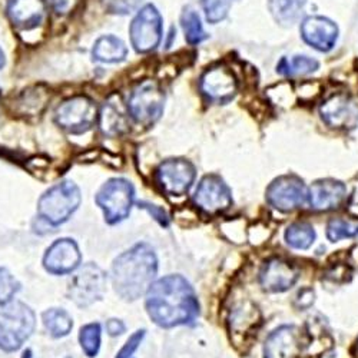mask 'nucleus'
Here are the masks:
<instances>
[{"instance_id": "obj_1", "label": "nucleus", "mask_w": 358, "mask_h": 358, "mask_svg": "<svg viewBox=\"0 0 358 358\" xmlns=\"http://www.w3.org/2000/svg\"><path fill=\"white\" fill-rule=\"evenodd\" d=\"M146 311L155 324L171 328L195 321L199 304L194 288L184 277L168 275L149 287Z\"/></svg>"}, {"instance_id": "obj_2", "label": "nucleus", "mask_w": 358, "mask_h": 358, "mask_svg": "<svg viewBox=\"0 0 358 358\" xmlns=\"http://www.w3.org/2000/svg\"><path fill=\"white\" fill-rule=\"evenodd\" d=\"M157 271L158 259L154 250L146 244H138L115 259L112 284L125 301H135L154 284Z\"/></svg>"}, {"instance_id": "obj_3", "label": "nucleus", "mask_w": 358, "mask_h": 358, "mask_svg": "<svg viewBox=\"0 0 358 358\" xmlns=\"http://www.w3.org/2000/svg\"><path fill=\"white\" fill-rule=\"evenodd\" d=\"M35 314L23 303L0 304V348L15 351L32 336Z\"/></svg>"}, {"instance_id": "obj_4", "label": "nucleus", "mask_w": 358, "mask_h": 358, "mask_svg": "<svg viewBox=\"0 0 358 358\" xmlns=\"http://www.w3.org/2000/svg\"><path fill=\"white\" fill-rule=\"evenodd\" d=\"M80 189L73 181H64L46 191L38 203L42 220L50 225L66 222L80 205Z\"/></svg>"}, {"instance_id": "obj_5", "label": "nucleus", "mask_w": 358, "mask_h": 358, "mask_svg": "<svg viewBox=\"0 0 358 358\" xmlns=\"http://www.w3.org/2000/svg\"><path fill=\"white\" fill-rule=\"evenodd\" d=\"M135 191L129 181L113 178L99 189L96 203L105 214L108 224H117L128 218L134 205Z\"/></svg>"}, {"instance_id": "obj_6", "label": "nucleus", "mask_w": 358, "mask_h": 358, "mask_svg": "<svg viewBox=\"0 0 358 358\" xmlns=\"http://www.w3.org/2000/svg\"><path fill=\"white\" fill-rule=\"evenodd\" d=\"M165 95L154 80H143L135 89L128 102V110L135 122L151 127L162 115Z\"/></svg>"}, {"instance_id": "obj_7", "label": "nucleus", "mask_w": 358, "mask_h": 358, "mask_svg": "<svg viewBox=\"0 0 358 358\" xmlns=\"http://www.w3.org/2000/svg\"><path fill=\"white\" fill-rule=\"evenodd\" d=\"M106 291V274L95 264H86L73 275L68 295L78 307H89L102 300Z\"/></svg>"}, {"instance_id": "obj_8", "label": "nucleus", "mask_w": 358, "mask_h": 358, "mask_svg": "<svg viewBox=\"0 0 358 358\" xmlns=\"http://www.w3.org/2000/svg\"><path fill=\"white\" fill-rule=\"evenodd\" d=\"M98 109L87 96H73L56 109V124L69 134H85L98 119Z\"/></svg>"}, {"instance_id": "obj_9", "label": "nucleus", "mask_w": 358, "mask_h": 358, "mask_svg": "<svg viewBox=\"0 0 358 358\" xmlns=\"http://www.w3.org/2000/svg\"><path fill=\"white\" fill-rule=\"evenodd\" d=\"M266 201L278 211L291 213L306 205L308 201V189L298 176L284 175L268 187Z\"/></svg>"}, {"instance_id": "obj_10", "label": "nucleus", "mask_w": 358, "mask_h": 358, "mask_svg": "<svg viewBox=\"0 0 358 358\" xmlns=\"http://www.w3.org/2000/svg\"><path fill=\"white\" fill-rule=\"evenodd\" d=\"M322 122L331 129L351 131L358 125V103L345 92L328 96L318 108Z\"/></svg>"}, {"instance_id": "obj_11", "label": "nucleus", "mask_w": 358, "mask_h": 358, "mask_svg": "<svg viewBox=\"0 0 358 358\" xmlns=\"http://www.w3.org/2000/svg\"><path fill=\"white\" fill-rule=\"evenodd\" d=\"M162 39V17L152 5L143 6L131 24V42L136 52L154 50Z\"/></svg>"}, {"instance_id": "obj_12", "label": "nucleus", "mask_w": 358, "mask_h": 358, "mask_svg": "<svg viewBox=\"0 0 358 358\" xmlns=\"http://www.w3.org/2000/svg\"><path fill=\"white\" fill-rule=\"evenodd\" d=\"M195 166L187 159H168L155 173L157 184L169 196L185 195L195 181Z\"/></svg>"}, {"instance_id": "obj_13", "label": "nucleus", "mask_w": 358, "mask_h": 358, "mask_svg": "<svg viewBox=\"0 0 358 358\" xmlns=\"http://www.w3.org/2000/svg\"><path fill=\"white\" fill-rule=\"evenodd\" d=\"M194 202L205 214L215 215L227 211L232 205V195L218 175H206L195 191Z\"/></svg>"}, {"instance_id": "obj_14", "label": "nucleus", "mask_w": 358, "mask_h": 358, "mask_svg": "<svg viewBox=\"0 0 358 358\" xmlns=\"http://www.w3.org/2000/svg\"><path fill=\"white\" fill-rule=\"evenodd\" d=\"M300 34L303 41L314 50L320 53H330L338 42L340 29L330 17L315 15L303 19Z\"/></svg>"}, {"instance_id": "obj_15", "label": "nucleus", "mask_w": 358, "mask_h": 358, "mask_svg": "<svg viewBox=\"0 0 358 358\" xmlns=\"http://www.w3.org/2000/svg\"><path fill=\"white\" fill-rule=\"evenodd\" d=\"M201 92L213 102L228 103L236 95V78L234 72L224 66L217 65L203 72L201 76Z\"/></svg>"}, {"instance_id": "obj_16", "label": "nucleus", "mask_w": 358, "mask_h": 358, "mask_svg": "<svg viewBox=\"0 0 358 358\" xmlns=\"http://www.w3.org/2000/svg\"><path fill=\"white\" fill-rule=\"evenodd\" d=\"M303 336L294 325H282L265 340L264 358H301Z\"/></svg>"}, {"instance_id": "obj_17", "label": "nucleus", "mask_w": 358, "mask_h": 358, "mask_svg": "<svg viewBox=\"0 0 358 358\" xmlns=\"http://www.w3.org/2000/svg\"><path fill=\"white\" fill-rule=\"evenodd\" d=\"M80 264V251L73 240H57L45 254L43 265L46 271L55 275L69 274L75 271Z\"/></svg>"}, {"instance_id": "obj_18", "label": "nucleus", "mask_w": 358, "mask_h": 358, "mask_svg": "<svg viewBox=\"0 0 358 358\" xmlns=\"http://www.w3.org/2000/svg\"><path fill=\"white\" fill-rule=\"evenodd\" d=\"M347 198V187L336 179H320L308 189V202L313 210L327 213L337 210Z\"/></svg>"}, {"instance_id": "obj_19", "label": "nucleus", "mask_w": 358, "mask_h": 358, "mask_svg": "<svg viewBox=\"0 0 358 358\" xmlns=\"http://www.w3.org/2000/svg\"><path fill=\"white\" fill-rule=\"evenodd\" d=\"M298 271L294 265L282 259L268 261L259 273V284L266 292H285L295 285Z\"/></svg>"}, {"instance_id": "obj_20", "label": "nucleus", "mask_w": 358, "mask_h": 358, "mask_svg": "<svg viewBox=\"0 0 358 358\" xmlns=\"http://www.w3.org/2000/svg\"><path fill=\"white\" fill-rule=\"evenodd\" d=\"M8 15L15 26L31 31L43 22L46 6L43 0H10Z\"/></svg>"}, {"instance_id": "obj_21", "label": "nucleus", "mask_w": 358, "mask_h": 358, "mask_svg": "<svg viewBox=\"0 0 358 358\" xmlns=\"http://www.w3.org/2000/svg\"><path fill=\"white\" fill-rule=\"evenodd\" d=\"M99 128L105 136L115 138L128 131V115L117 95L110 96L99 112Z\"/></svg>"}, {"instance_id": "obj_22", "label": "nucleus", "mask_w": 358, "mask_h": 358, "mask_svg": "<svg viewBox=\"0 0 358 358\" xmlns=\"http://www.w3.org/2000/svg\"><path fill=\"white\" fill-rule=\"evenodd\" d=\"M307 0H268L271 16L281 26H294L304 15Z\"/></svg>"}, {"instance_id": "obj_23", "label": "nucleus", "mask_w": 358, "mask_h": 358, "mask_svg": "<svg viewBox=\"0 0 358 358\" xmlns=\"http://www.w3.org/2000/svg\"><path fill=\"white\" fill-rule=\"evenodd\" d=\"M94 59L102 64H119L125 61L128 55L127 45L115 36H102L96 41L94 50Z\"/></svg>"}, {"instance_id": "obj_24", "label": "nucleus", "mask_w": 358, "mask_h": 358, "mask_svg": "<svg viewBox=\"0 0 358 358\" xmlns=\"http://www.w3.org/2000/svg\"><path fill=\"white\" fill-rule=\"evenodd\" d=\"M320 69V62L308 55H294L291 57H281L277 64V73L285 78L308 76Z\"/></svg>"}, {"instance_id": "obj_25", "label": "nucleus", "mask_w": 358, "mask_h": 358, "mask_svg": "<svg viewBox=\"0 0 358 358\" xmlns=\"http://www.w3.org/2000/svg\"><path fill=\"white\" fill-rule=\"evenodd\" d=\"M261 322L259 311L251 303H244L240 307H236L231 324L235 334H250L251 331L257 330V324Z\"/></svg>"}, {"instance_id": "obj_26", "label": "nucleus", "mask_w": 358, "mask_h": 358, "mask_svg": "<svg viewBox=\"0 0 358 358\" xmlns=\"http://www.w3.org/2000/svg\"><path fill=\"white\" fill-rule=\"evenodd\" d=\"M43 324L46 327V330L50 333V336L55 338L68 336L73 327L72 317L65 310H59V308H52L45 311Z\"/></svg>"}, {"instance_id": "obj_27", "label": "nucleus", "mask_w": 358, "mask_h": 358, "mask_svg": "<svg viewBox=\"0 0 358 358\" xmlns=\"http://www.w3.org/2000/svg\"><path fill=\"white\" fill-rule=\"evenodd\" d=\"M285 241L295 250H308L315 241V231L307 222L291 224L285 231Z\"/></svg>"}, {"instance_id": "obj_28", "label": "nucleus", "mask_w": 358, "mask_h": 358, "mask_svg": "<svg viewBox=\"0 0 358 358\" xmlns=\"http://www.w3.org/2000/svg\"><path fill=\"white\" fill-rule=\"evenodd\" d=\"M181 22H182V27H184L185 39L189 45L195 46L208 39V35L203 31L201 17L194 9H189V8L185 9L182 13Z\"/></svg>"}, {"instance_id": "obj_29", "label": "nucleus", "mask_w": 358, "mask_h": 358, "mask_svg": "<svg viewBox=\"0 0 358 358\" xmlns=\"http://www.w3.org/2000/svg\"><path fill=\"white\" fill-rule=\"evenodd\" d=\"M79 341L87 357H95L101 348V325L98 322L85 325L80 330Z\"/></svg>"}, {"instance_id": "obj_30", "label": "nucleus", "mask_w": 358, "mask_h": 358, "mask_svg": "<svg viewBox=\"0 0 358 358\" xmlns=\"http://www.w3.org/2000/svg\"><path fill=\"white\" fill-rule=\"evenodd\" d=\"M358 235V225L344 221V220H333L327 225V238L331 243H337L347 238H354Z\"/></svg>"}, {"instance_id": "obj_31", "label": "nucleus", "mask_w": 358, "mask_h": 358, "mask_svg": "<svg viewBox=\"0 0 358 358\" xmlns=\"http://www.w3.org/2000/svg\"><path fill=\"white\" fill-rule=\"evenodd\" d=\"M231 5V0H202L205 17L213 24L222 22L228 16Z\"/></svg>"}, {"instance_id": "obj_32", "label": "nucleus", "mask_w": 358, "mask_h": 358, "mask_svg": "<svg viewBox=\"0 0 358 358\" xmlns=\"http://www.w3.org/2000/svg\"><path fill=\"white\" fill-rule=\"evenodd\" d=\"M19 288V282L6 268H0V304L12 301Z\"/></svg>"}, {"instance_id": "obj_33", "label": "nucleus", "mask_w": 358, "mask_h": 358, "mask_svg": "<svg viewBox=\"0 0 358 358\" xmlns=\"http://www.w3.org/2000/svg\"><path fill=\"white\" fill-rule=\"evenodd\" d=\"M103 6L110 13L117 15H128L135 10L142 0H102Z\"/></svg>"}, {"instance_id": "obj_34", "label": "nucleus", "mask_w": 358, "mask_h": 358, "mask_svg": "<svg viewBox=\"0 0 358 358\" xmlns=\"http://www.w3.org/2000/svg\"><path fill=\"white\" fill-rule=\"evenodd\" d=\"M143 336H145V330H139L134 336H131V338L127 341V344L122 347V350L117 352L116 358H131L132 354L138 350Z\"/></svg>"}, {"instance_id": "obj_35", "label": "nucleus", "mask_w": 358, "mask_h": 358, "mask_svg": "<svg viewBox=\"0 0 358 358\" xmlns=\"http://www.w3.org/2000/svg\"><path fill=\"white\" fill-rule=\"evenodd\" d=\"M139 208H143V210H146L162 227H168L169 218H168L166 213L162 210V208H159L157 205L146 203V202H139Z\"/></svg>"}, {"instance_id": "obj_36", "label": "nucleus", "mask_w": 358, "mask_h": 358, "mask_svg": "<svg viewBox=\"0 0 358 358\" xmlns=\"http://www.w3.org/2000/svg\"><path fill=\"white\" fill-rule=\"evenodd\" d=\"M49 3L57 15H68L76 8L79 0H49Z\"/></svg>"}, {"instance_id": "obj_37", "label": "nucleus", "mask_w": 358, "mask_h": 358, "mask_svg": "<svg viewBox=\"0 0 358 358\" xmlns=\"http://www.w3.org/2000/svg\"><path fill=\"white\" fill-rule=\"evenodd\" d=\"M106 331L109 336L116 337V336H121L125 331V324L121 320H109L106 322Z\"/></svg>"}, {"instance_id": "obj_38", "label": "nucleus", "mask_w": 358, "mask_h": 358, "mask_svg": "<svg viewBox=\"0 0 358 358\" xmlns=\"http://www.w3.org/2000/svg\"><path fill=\"white\" fill-rule=\"evenodd\" d=\"M296 303H298V307L308 308L314 303V292L311 289H304L303 292H300V295H298Z\"/></svg>"}, {"instance_id": "obj_39", "label": "nucleus", "mask_w": 358, "mask_h": 358, "mask_svg": "<svg viewBox=\"0 0 358 358\" xmlns=\"http://www.w3.org/2000/svg\"><path fill=\"white\" fill-rule=\"evenodd\" d=\"M5 64H6L5 53H3V50H2V49H0V69H2V68L5 66Z\"/></svg>"}, {"instance_id": "obj_40", "label": "nucleus", "mask_w": 358, "mask_h": 358, "mask_svg": "<svg viewBox=\"0 0 358 358\" xmlns=\"http://www.w3.org/2000/svg\"><path fill=\"white\" fill-rule=\"evenodd\" d=\"M23 358H31V351H26L24 352V357Z\"/></svg>"}]
</instances>
